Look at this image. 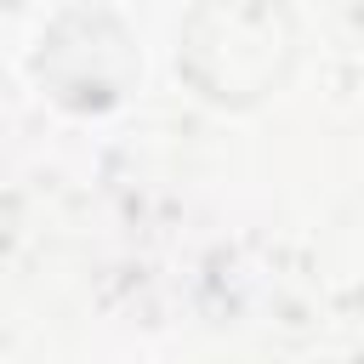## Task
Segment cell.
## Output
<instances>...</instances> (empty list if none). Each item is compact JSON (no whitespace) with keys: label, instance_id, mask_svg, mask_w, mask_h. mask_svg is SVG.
Masks as SVG:
<instances>
[{"label":"cell","instance_id":"7a4b0ae2","mask_svg":"<svg viewBox=\"0 0 364 364\" xmlns=\"http://www.w3.org/2000/svg\"><path fill=\"white\" fill-rule=\"evenodd\" d=\"M34 80L46 85L51 102H63L74 114H108L142 80V57H136V46H131V34L114 11L74 6V11H57L40 28Z\"/></svg>","mask_w":364,"mask_h":364},{"label":"cell","instance_id":"6da1fadb","mask_svg":"<svg viewBox=\"0 0 364 364\" xmlns=\"http://www.w3.org/2000/svg\"><path fill=\"white\" fill-rule=\"evenodd\" d=\"M182 80L216 108L273 97L296 68V17L284 0H193L176 28Z\"/></svg>","mask_w":364,"mask_h":364}]
</instances>
